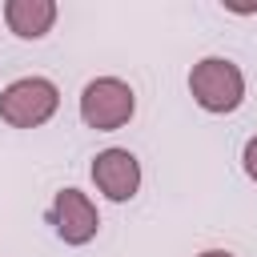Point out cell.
<instances>
[{
  "label": "cell",
  "instance_id": "8",
  "mask_svg": "<svg viewBox=\"0 0 257 257\" xmlns=\"http://www.w3.org/2000/svg\"><path fill=\"white\" fill-rule=\"evenodd\" d=\"M197 257H233L229 249H205V253H197Z\"/></svg>",
  "mask_w": 257,
  "mask_h": 257
},
{
  "label": "cell",
  "instance_id": "3",
  "mask_svg": "<svg viewBox=\"0 0 257 257\" xmlns=\"http://www.w3.org/2000/svg\"><path fill=\"white\" fill-rule=\"evenodd\" d=\"M133 108H137V96L120 76H96L80 92V120L96 133H112L120 124H128Z\"/></svg>",
  "mask_w": 257,
  "mask_h": 257
},
{
  "label": "cell",
  "instance_id": "6",
  "mask_svg": "<svg viewBox=\"0 0 257 257\" xmlns=\"http://www.w3.org/2000/svg\"><path fill=\"white\" fill-rule=\"evenodd\" d=\"M4 20L16 36L36 40L56 24V4L52 0H8L4 4Z\"/></svg>",
  "mask_w": 257,
  "mask_h": 257
},
{
  "label": "cell",
  "instance_id": "7",
  "mask_svg": "<svg viewBox=\"0 0 257 257\" xmlns=\"http://www.w3.org/2000/svg\"><path fill=\"white\" fill-rule=\"evenodd\" d=\"M241 165H245V173H249V181H257V137H249V141H245V153H241Z\"/></svg>",
  "mask_w": 257,
  "mask_h": 257
},
{
  "label": "cell",
  "instance_id": "4",
  "mask_svg": "<svg viewBox=\"0 0 257 257\" xmlns=\"http://www.w3.org/2000/svg\"><path fill=\"white\" fill-rule=\"evenodd\" d=\"M52 225H56V237L64 245H88L100 229V217H96V205L88 201V193L60 189L52 201Z\"/></svg>",
  "mask_w": 257,
  "mask_h": 257
},
{
  "label": "cell",
  "instance_id": "2",
  "mask_svg": "<svg viewBox=\"0 0 257 257\" xmlns=\"http://www.w3.org/2000/svg\"><path fill=\"white\" fill-rule=\"evenodd\" d=\"M56 108H60V92L48 76H20L0 92V120H8L12 128H36L52 120Z\"/></svg>",
  "mask_w": 257,
  "mask_h": 257
},
{
  "label": "cell",
  "instance_id": "5",
  "mask_svg": "<svg viewBox=\"0 0 257 257\" xmlns=\"http://www.w3.org/2000/svg\"><path fill=\"white\" fill-rule=\"evenodd\" d=\"M92 181L108 201H133L141 189V161L128 149H104L92 157Z\"/></svg>",
  "mask_w": 257,
  "mask_h": 257
},
{
  "label": "cell",
  "instance_id": "1",
  "mask_svg": "<svg viewBox=\"0 0 257 257\" xmlns=\"http://www.w3.org/2000/svg\"><path fill=\"white\" fill-rule=\"evenodd\" d=\"M189 92L205 112H233L245 100V76L225 56H205L189 72Z\"/></svg>",
  "mask_w": 257,
  "mask_h": 257
}]
</instances>
